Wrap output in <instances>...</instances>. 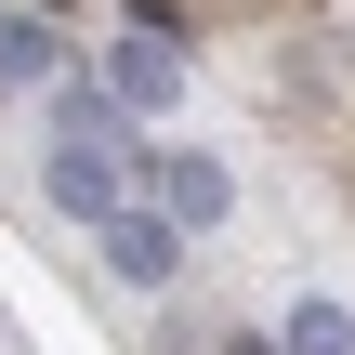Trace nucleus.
Returning a JSON list of instances; mask_svg holds the SVG:
<instances>
[{
    "instance_id": "nucleus-1",
    "label": "nucleus",
    "mask_w": 355,
    "mask_h": 355,
    "mask_svg": "<svg viewBox=\"0 0 355 355\" xmlns=\"http://www.w3.org/2000/svg\"><path fill=\"white\" fill-rule=\"evenodd\" d=\"M145 211H158L171 237H211V224L237 211V171H224L211 145H171V158H145Z\"/></svg>"
},
{
    "instance_id": "nucleus-2",
    "label": "nucleus",
    "mask_w": 355,
    "mask_h": 355,
    "mask_svg": "<svg viewBox=\"0 0 355 355\" xmlns=\"http://www.w3.org/2000/svg\"><path fill=\"white\" fill-rule=\"evenodd\" d=\"M105 92H119V105H171V92H184L171 0H132V26H119V53H105Z\"/></svg>"
},
{
    "instance_id": "nucleus-3",
    "label": "nucleus",
    "mask_w": 355,
    "mask_h": 355,
    "mask_svg": "<svg viewBox=\"0 0 355 355\" xmlns=\"http://www.w3.org/2000/svg\"><path fill=\"white\" fill-rule=\"evenodd\" d=\"M105 263H119V277H132V290H158V277H171V263H184V237H171V224H158V211H145V198H119V211H105Z\"/></svg>"
},
{
    "instance_id": "nucleus-4",
    "label": "nucleus",
    "mask_w": 355,
    "mask_h": 355,
    "mask_svg": "<svg viewBox=\"0 0 355 355\" xmlns=\"http://www.w3.org/2000/svg\"><path fill=\"white\" fill-rule=\"evenodd\" d=\"M53 198H66V211H79V224H105V211H119V198H132V171H119V158H105V145H66V158H53Z\"/></svg>"
},
{
    "instance_id": "nucleus-5",
    "label": "nucleus",
    "mask_w": 355,
    "mask_h": 355,
    "mask_svg": "<svg viewBox=\"0 0 355 355\" xmlns=\"http://www.w3.org/2000/svg\"><path fill=\"white\" fill-rule=\"evenodd\" d=\"M53 119H66V145H105V132H132L105 79H66V92H53Z\"/></svg>"
},
{
    "instance_id": "nucleus-6",
    "label": "nucleus",
    "mask_w": 355,
    "mask_h": 355,
    "mask_svg": "<svg viewBox=\"0 0 355 355\" xmlns=\"http://www.w3.org/2000/svg\"><path fill=\"white\" fill-rule=\"evenodd\" d=\"M277 355H355V316L343 303H303V316L277 329Z\"/></svg>"
},
{
    "instance_id": "nucleus-7",
    "label": "nucleus",
    "mask_w": 355,
    "mask_h": 355,
    "mask_svg": "<svg viewBox=\"0 0 355 355\" xmlns=\"http://www.w3.org/2000/svg\"><path fill=\"white\" fill-rule=\"evenodd\" d=\"M0 79H53V26L40 13H0Z\"/></svg>"
},
{
    "instance_id": "nucleus-8",
    "label": "nucleus",
    "mask_w": 355,
    "mask_h": 355,
    "mask_svg": "<svg viewBox=\"0 0 355 355\" xmlns=\"http://www.w3.org/2000/svg\"><path fill=\"white\" fill-rule=\"evenodd\" d=\"M224 355H277V343H250V329H237V343H224Z\"/></svg>"
}]
</instances>
